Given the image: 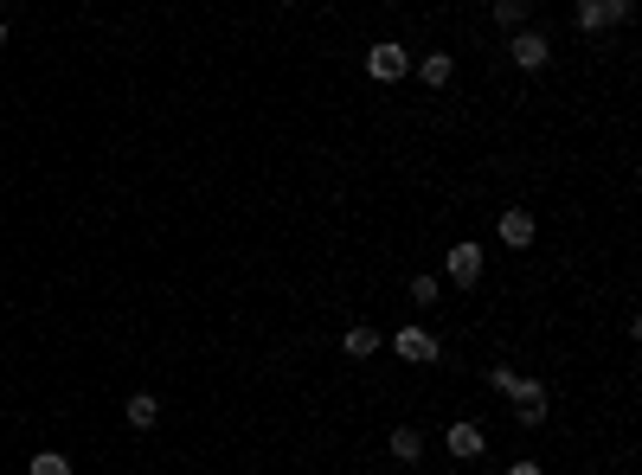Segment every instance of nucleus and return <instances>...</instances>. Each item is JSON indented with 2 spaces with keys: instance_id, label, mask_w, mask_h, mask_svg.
Masks as SVG:
<instances>
[{
  "instance_id": "obj_1",
  "label": "nucleus",
  "mask_w": 642,
  "mask_h": 475,
  "mask_svg": "<svg viewBox=\"0 0 642 475\" xmlns=\"http://www.w3.org/2000/svg\"><path fill=\"white\" fill-rule=\"evenodd\" d=\"M630 13H636V0H578L572 20H578V33H604V26H630Z\"/></svg>"
},
{
  "instance_id": "obj_2",
  "label": "nucleus",
  "mask_w": 642,
  "mask_h": 475,
  "mask_svg": "<svg viewBox=\"0 0 642 475\" xmlns=\"http://www.w3.org/2000/svg\"><path fill=\"white\" fill-rule=\"evenodd\" d=\"M386 347H392V354H399V360H411V366H431V360L443 354V341H437L431 328H418V321H405V328L392 334Z\"/></svg>"
},
{
  "instance_id": "obj_3",
  "label": "nucleus",
  "mask_w": 642,
  "mask_h": 475,
  "mask_svg": "<svg viewBox=\"0 0 642 475\" xmlns=\"http://www.w3.org/2000/svg\"><path fill=\"white\" fill-rule=\"evenodd\" d=\"M366 71H373L379 84H399L405 71H411V58H405V45H392V39H379L373 52H366Z\"/></svg>"
},
{
  "instance_id": "obj_11",
  "label": "nucleus",
  "mask_w": 642,
  "mask_h": 475,
  "mask_svg": "<svg viewBox=\"0 0 642 475\" xmlns=\"http://www.w3.org/2000/svg\"><path fill=\"white\" fill-rule=\"evenodd\" d=\"M386 450L399 456V463H418V456H424V437L411 431V424H399V431H392V443H386Z\"/></svg>"
},
{
  "instance_id": "obj_4",
  "label": "nucleus",
  "mask_w": 642,
  "mask_h": 475,
  "mask_svg": "<svg viewBox=\"0 0 642 475\" xmlns=\"http://www.w3.org/2000/svg\"><path fill=\"white\" fill-rule=\"evenodd\" d=\"M443 443H450V456H456V463H476V456L488 450L482 424H469V418H456V424H450V437H443Z\"/></svg>"
},
{
  "instance_id": "obj_12",
  "label": "nucleus",
  "mask_w": 642,
  "mask_h": 475,
  "mask_svg": "<svg viewBox=\"0 0 642 475\" xmlns=\"http://www.w3.org/2000/svg\"><path fill=\"white\" fill-rule=\"evenodd\" d=\"M405 296H411V302H418V309H437V296H443V283H437V277H411V283H405Z\"/></svg>"
},
{
  "instance_id": "obj_17",
  "label": "nucleus",
  "mask_w": 642,
  "mask_h": 475,
  "mask_svg": "<svg viewBox=\"0 0 642 475\" xmlns=\"http://www.w3.org/2000/svg\"><path fill=\"white\" fill-rule=\"evenodd\" d=\"M508 475H540V463H514V469H508Z\"/></svg>"
},
{
  "instance_id": "obj_8",
  "label": "nucleus",
  "mask_w": 642,
  "mask_h": 475,
  "mask_svg": "<svg viewBox=\"0 0 642 475\" xmlns=\"http://www.w3.org/2000/svg\"><path fill=\"white\" fill-rule=\"evenodd\" d=\"M501 244H508V251H527L533 244V212H521V206L501 212Z\"/></svg>"
},
{
  "instance_id": "obj_5",
  "label": "nucleus",
  "mask_w": 642,
  "mask_h": 475,
  "mask_svg": "<svg viewBox=\"0 0 642 475\" xmlns=\"http://www.w3.org/2000/svg\"><path fill=\"white\" fill-rule=\"evenodd\" d=\"M508 52H514V65H521V71H546V58H553V39H546V33H514Z\"/></svg>"
},
{
  "instance_id": "obj_16",
  "label": "nucleus",
  "mask_w": 642,
  "mask_h": 475,
  "mask_svg": "<svg viewBox=\"0 0 642 475\" xmlns=\"http://www.w3.org/2000/svg\"><path fill=\"white\" fill-rule=\"evenodd\" d=\"M514 411H521L527 431H540V424H546V392H540V398H514Z\"/></svg>"
},
{
  "instance_id": "obj_6",
  "label": "nucleus",
  "mask_w": 642,
  "mask_h": 475,
  "mask_svg": "<svg viewBox=\"0 0 642 475\" xmlns=\"http://www.w3.org/2000/svg\"><path fill=\"white\" fill-rule=\"evenodd\" d=\"M476 277H482V244H450V283L469 289Z\"/></svg>"
},
{
  "instance_id": "obj_9",
  "label": "nucleus",
  "mask_w": 642,
  "mask_h": 475,
  "mask_svg": "<svg viewBox=\"0 0 642 475\" xmlns=\"http://www.w3.org/2000/svg\"><path fill=\"white\" fill-rule=\"evenodd\" d=\"M122 418L135 424V431H155V418H161V405H155V392H129V405H122Z\"/></svg>"
},
{
  "instance_id": "obj_14",
  "label": "nucleus",
  "mask_w": 642,
  "mask_h": 475,
  "mask_svg": "<svg viewBox=\"0 0 642 475\" xmlns=\"http://www.w3.org/2000/svg\"><path fill=\"white\" fill-rule=\"evenodd\" d=\"M26 475H71V463H65L58 450H39L33 463H26Z\"/></svg>"
},
{
  "instance_id": "obj_15",
  "label": "nucleus",
  "mask_w": 642,
  "mask_h": 475,
  "mask_svg": "<svg viewBox=\"0 0 642 475\" xmlns=\"http://www.w3.org/2000/svg\"><path fill=\"white\" fill-rule=\"evenodd\" d=\"M418 78H424V84H450V52H431V58L418 65Z\"/></svg>"
},
{
  "instance_id": "obj_10",
  "label": "nucleus",
  "mask_w": 642,
  "mask_h": 475,
  "mask_svg": "<svg viewBox=\"0 0 642 475\" xmlns=\"http://www.w3.org/2000/svg\"><path fill=\"white\" fill-rule=\"evenodd\" d=\"M341 347H347V360H373L379 347H386V334H373V328H347Z\"/></svg>"
},
{
  "instance_id": "obj_7",
  "label": "nucleus",
  "mask_w": 642,
  "mask_h": 475,
  "mask_svg": "<svg viewBox=\"0 0 642 475\" xmlns=\"http://www.w3.org/2000/svg\"><path fill=\"white\" fill-rule=\"evenodd\" d=\"M488 386H495L501 398H540V392H546L540 379H521L514 366H495V373H488Z\"/></svg>"
},
{
  "instance_id": "obj_13",
  "label": "nucleus",
  "mask_w": 642,
  "mask_h": 475,
  "mask_svg": "<svg viewBox=\"0 0 642 475\" xmlns=\"http://www.w3.org/2000/svg\"><path fill=\"white\" fill-rule=\"evenodd\" d=\"M495 26H514V33H521V26H527V0H495Z\"/></svg>"
},
{
  "instance_id": "obj_18",
  "label": "nucleus",
  "mask_w": 642,
  "mask_h": 475,
  "mask_svg": "<svg viewBox=\"0 0 642 475\" xmlns=\"http://www.w3.org/2000/svg\"><path fill=\"white\" fill-rule=\"evenodd\" d=\"M0 45H7V26H0Z\"/></svg>"
}]
</instances>
